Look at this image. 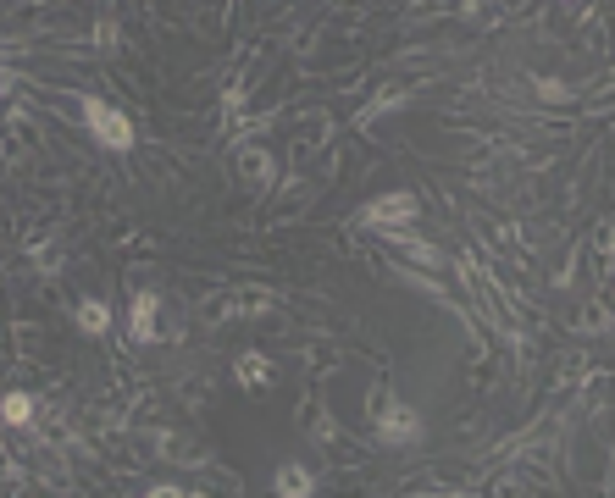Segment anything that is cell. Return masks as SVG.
<instances>
[{"mask_svg":"<svg viewBox=\"0 0 615 498\" xmlns=\"http://www.w3.org/2000/svg\"><path fill=\"white\" fill-rule=\"evenodd\" d=\"M84 128L95 133V144H100V150H111V155H128L133 144H139L133 122L122 117L111 100H100V95H84Z\"/></svg>","mask_w":615,"mask_h":498,"instance_id":"cell-1","label":"cell"},{"mask_svg":"<svg viewBox=\"0 0 615 498\" xmlns=\"http://www.w3.org/2000/svg\"><path fill=\"white\" fill-rule=\"evenodd\" d=\"M422 216V200L410 189H388V194H377V200H366L361 211H355V222L366 227V233H388V227H410Z\"/></svg>","mask_w":615,"mask_h":498,"instance_id":"cell-2","label":"cell"},{"mask_svg":"<svg viewBox=\"0 0 615 498\" xmlns=\"http://www.w3.org/2000/svg\"><path fill=\"white\" fill-rule=\"evenodd\" d=\"M422 410L416 404H405V399H383L377 404V443L383 449H416L422 443Z\"/></svg>","mask_w":615,"mask_h":498,"instance_id":"cell-3","label":"cell"},{"mask_svg":"<svg viewBox=\"0 0 615 498\" xmlns=\"http://www.w3.org/2000/svg\"><path fill=\"white\" fill-rule=\"evenodd\" d=\"M161 294H150V288H133V299H128V338L133 344H156L161 338Z\"/></svg>","mask_w":615,"mask_h":498,"instance_id":"cell-4","label":"cell"},{"mask_svg":"<svg viewBox=\"0 0 615 498\" xmlns=\"http://www.w3.org/2000/svg\"><path fill=\"white\" fill-rule=\"evenodd\" d=\"M377 238H383L388 249H399V255H410L416 266H427V272H438V266H444V249L427 244V238L416 233V227H388V233H377Z\"/></svg>","mask_w":615,"mask_h":498,"instance_id":"cell-5","label":"cell"},{"mask_svg":"<svg viewBox=\"0 0 615 498\" xmlns=\"http://www.w3.org/2000/svg\"><path fill=\"white\" fill-rule=\"evenodd\" d=\"M239 172L250 189H272V183H278V161H272V150H261V144H239Z\"/></svg>","mask_w":615,"mask_h":498,"instance_id":"cell-6","label":"cell"},{"mask_svg":"<svg viewBox=\"0 0 615 498\" xmlns=\"http://www.w3.org/2000/svg\"><path fill=\"white\" fill-rule=\"evenodd\" d=\"M272 493H278V498H311V493H316V476H311V465H300V460H283L278 471H272Z\"/></svg>","mask_w":615,"mask_h":498,"instance_id":"cell-7","label":"cell"},{"mask_svg":"<svg viewBox=\"0 0 615 498\" xmlns=\"http://www.w3.org/2000/svg\"><path fill=\"white\" fill-rule=\"evenodd\" d=\"M233 377H239V388H272V382H278V366H272L261 349H244V355L233 360Z\"/></svg>","mask_w":615,"mask_h":498,"instance_id":"cell-8","label":"cell"},{"mask_svg":"<svg viewBox=\"0 0 615 498\" xmlns=\"http://www.w3.org/2000/svg\"><path fill=\"white\" fill-rule=\"evenodd\" d=\"M73 321H78L84 338H106V332H111V305L89 294V299H78V305H73Z\"/></svg>","mask_w":615,"mask_h":498,"instance_id":"cell-9","label":"cell"},{"mask_svg":"<svg viewBox=\"0 0 615 498\" xmlns=\"http://www.w3.org/2000/svg\"><path fill=\"white\" fill-rule=\"evenodd\" d=\"M399 106H410V89H399V83H388V89H377L372 100H366L361 111H355V128H372L383 111H399Z\"/></svg>","mask_w":615,"mask_h":498,"instance_id":"cell-10","label":"cell"},{"mask_svg":"<svg viewBox=\"0 0 615 498\" xmlns=\"http://www.w3.org/2000/svg\"><path fill=\"white\" fill-rule=\"evenodd\" d=\"M34 415H39L34 393H6L0 399V427H34Z\"/></svg>","mask_w":615,"mask_h":498,"instance_id":"cell-11","label":"cell"},{"mask_svg":"<svg viewBox=\"0 0 615 498\" xmlns=\"http://www.w3.org/2000/svg\"><path fill=\"white\" fill-rule=\"evenodd\" d=\"M244 100H250V95H244L239 83H233L228 95H222V117H233V122H239V117H244Z\"/></svg>","mask_w":615,"mask_h":498,"instance_id":"cell-12","label":"cell"},{"mask_svg":"<svg viewBox=\"0 0 615 498\" xmlns=\"http://www.w3.org/2000/svg\"><path fill=\"white\" fill-rule=\"evenodd\" d=\"M150 498H178V493H194V487H178V482H156V487H145Z\"/></svg>","mask_w":615,"mask_h":498,"instance_id":"cell-13","label":"cell"},{"mask_svg":"<svg viewBox=\"0 0 615 498\" xmlns=\"http://www.w3.org/2000/svg\"><path fill=\"white\" fill-rule=\"evenodd\" d=\"M538 95H543V100H566L571 89H566V83H555V78H543V83H538Z\"/></svg>","mask_w":615,"mask_h":498,"instance_id":"cell-14","label":"cell"},{"mask_svg":"<svg viewBox=\"0 0 615 498\" xmlns=\"http://www.w3.org/2000/svg\"><path fill=\"white\" fill-rule=\"evenodd\" d=\"M100 50H117V23H111V17H106V23H100Z\"/></svg>","mask_w":615,"mask_h":498,"instance_id":"cell-15","label":"cell"}]
</instances>
